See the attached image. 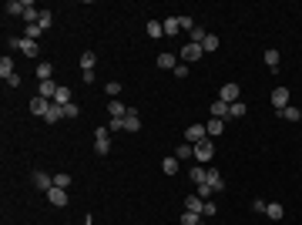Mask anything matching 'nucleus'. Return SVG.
I'll return each instance as SVG.
<instances>
[{
    "label": "nucleus",
    "instance_id": "10",
    "mask_svg": "<svg viewBox=\"0 0 302 225\" xmlns=\"http://www.w3.org/2000/svg\"><path fill=\"white\" fill-rule=\"evenodd\" d=\"M124 131H128V134L141 131V114L134 111V108H128V114H124Z\"/></svg>",
    "mask_w": 302,
    "mask_h": 225
},
{
    "label": "nucleus",
    "instance_id": "30",
    "mask_svg": "<svg viewBox=\"0 0 302 225\" xmlns=\"http://www.w3.org/2000/svg\"><path fill=\"white\" fill-rule=\"evenodd\" d=\"M161 27H165V34H168V37H171V34H178V31H181V24H178V17H165V20H161Z\"/></svg>",
    "mask_w": 302,
    "mask_h": 225
},
{
    "label": "nucleus",
    "instance_id": "23",
    "mask_svg": "<svg viewBox=\"0 0 302 225\" xmlns=\"http://www.w3.org/2000/svg\"><path fill=\"white\" fill-rule=\"evenodd\" d=\"M178 168H181V161H178L175 155H165V161H161V171H165V175H175Z\"/></svg>",
    "mask_w": 302,
    "mask_h": 225
},
{
    "label": "nucleus",
    "instance_id": "27",
    "mask_svg": "<svg viewBox=\"0 0 302 225\" xmlns=\"http://www.w3.org/2000/svg\"><path fill=\"white\" fill-rule=\"evenodd\" d=\"M175 158H178V161H188V158H195V145H178V148H175Z\"/></svg>",
    "mask_w": 302,
    "mask_h": 225
},
{
    "label": "nucleus",
    "instance_id": "38",
    "mask_svg": "<svg viewBox=\"0 0 302 225\" xmlns=\"http://www.w3.org/2000/svg\"><path fill=\"white\" fill-rule=\"evenodd\" d=\"M104 94H108V97H118V94H121V84H118V81H108V84H104Z\"/></svg>",
    "mask_w": 302,
    "mask_h": 225
},
{
    "label": "nucleus",
    "instance_id": "33",
    "mask_svg": "<svg viewBox=\"0 0 302 225\" xmlns=\"http://www.w3.org/2000/svg\"><path fill=\"white\" fill-rule=\"evenodd\" d=\"M71 182H74V178H71L67 171H57V175H54V185L57 188H71Z\"/></svg>",
    "mask_w": 302,
    "mask_h": 225
},
{
    "label": "nucleus",
    "instance_id": "35",
    "mask_svg": "<svg viewBox=\"0 0 302 225\" xmlns=\"http://www.w3.org/2000/svg\"><path fill=\"white\" fill-rule=\"evenodd\" d=\"M248 108L245 104H242V101H235V104H228V118H242V114H245Z\"/></svg>",
    "mask_w": 302,
    "mask_h": 225
},
{
    "label": "nucleus",
    "instance_id": "32",
    "mask_svg": "<svg viewBox=\"0 0 302 225\" xmlns=\"http://www.w3.org/2000/svg\"><path fill=\"white\" fill-rule=\"evenodd\" d=\"M40 34H44V31H40V24H27V27H24V37H27V40H37Z\"/></svg>",
    "mask_w": 302,
    "mask_h": 225
},
{
    "label": "nucleus",
    "instance_id": "21",
    "mask_svg": "<svg viewBox=\"0 0 302 225\" xmlns=\"http://www.w3.org/2000/svg\"><path fill=\"white\" fill-rule=\"evenodd\" d=\"M60 118H64V108H60L57 101H51V108H47V114H44V121L54 125V121H60Z\"/></svg>",
    "mask_w": 302,
    "mask_h": 225
},
{
    "label": "nucleus",
    "instance_id": "41",
    "mask_svg": "<svg viewBox=\"0 0 302 225\" xmlns=\"http://www.w3.org/2000/svg\"><path fill=\"white\" fill-rule=\"evenodd\" d=\"M108 131H124V118H111V121H108Z\"/></svg>",
    "mask_w": 302,
    "mask_h": 225
},
{
    "label": "nucleus",
    "instance_id": "22",
    "mask_svg": "<svg viewBox=\"0 0 302 225\" xmlns=\"http://www.w3.org/2000/svg\"><path fill=\"white\" fill-rule=\"evenodd\" d=\"M14 74H17V71H14V61L3 54V57H0V77H3V81H10Z\"/></svg>",
    "mask_w": 302,
    "mask_h": 225
},
{
    "label": "nucleus",
    "instance_id": "20",
    "mask_svg": "<svg viewBox=\"0 0 302 225\" xmlns=\"http://www.w3.org/2000/svg\"><path fill=\"white\" fill-rule=\"evenodd\" d=\"M124 114H128V104H121L118 97L108 101V118H124Z\"/></svg>",
    "mask_w": 302,
    "mask_h": 225
},
{
    "label": "nucleus",
    "instance_id": "16",
    "mask_svg": "<svg viewBox=\"0 0 302 225\" xmlns=\"http://www.w3.org/2000/svg\"><path fill=\"white\" fill-rule=\"evenodd\" d=\"M265 67H269L272 74L282 67V57H279V51H275V47H269V51H265Z\"/></svg>",
    "mask_w": 302,
    "mask_h": 225
},
{
    "label": "nucleus",
    "instance_id": "44",
    "mask_svg": "<svg viewBox=\"0 0 302 225\" xmlns=\"http://www.w3.org/2000/svg\"><path fill=\"white\" fill-rule=\"evenodd\" d=\"M265 205H269V202H262V198H255V202H252V208H255L259 215H265Z\"/></svg>",
    "mask_w": 302,
    "mask_h": 225
},
{
    "label": "nucleus",
    "instance_id": "3",
    "mask_svg": "<svg viewBox=\"0 0 302 225\" xmlns=\"http://www.w3.org/2000/svg\"><path fill=\"white\" fill-rule=\"evenodd\" d=\"M94 151L97 155H108V151H111V131H108V125H101L94 131Z\"/></svg>",
    "mask_w": 302,
    "mask_h": 225
},
{
    "label": "nucleus",
    "instance_id": "6",
    "mask_svg": "<svg viewBox=\"0 0 302 225\" xmlns=\"http://www.w3.org/2000/svg\"><path fill=\"white\" fill-rule=\"evenodd\" d=\"M205 138H208L205 125H188V128H185V141H188V145H198V141H205Z\"/></svg>",
    "mask_w": 302,
    "mask_h": 225
},
{
    "label": "nucleus",
    "instance_id": "7",
    "mask_svg": "<svg viewBox=\"0 0 302 225\" xmlns=\"http://www.w3.org/2000/svg\"><path fill=\"white\" fill-rule=\"evenodd\" d=\"M47 108H51V101H47V97H40V94H34V97H30V114H34V118H40V121H44Z\"/></svg>",
    "mask_w": 302,
    "mask_h": 225
},
{
    "label": "nucleus",
    "instance_id": "28",
    "mask_svg": "<svg viewBox=\"0 0 302 225\" xmlns=\"http://www.w3.org/2000/svg\"><path fill=\"white\" fill-rule=\"evenodd\" d=\"M37 77H40V81H51V77H54V64L40 61V64H37Z\"/></svg>",
    "mask_w": 302,
    "mask_h": 225
},
{
    "label": "nucleus",
    "instance_id": "24",
    "mask_svg": "<svg viewBox=\"0 0 302 225\" xmlns=\"http://www.w3.org/2000/svg\"><path fill=\"white\" fill-rule=\"evenodd\" d=\"M145 31H148V37H151V40L165 37V27H161V20H148V27H145Z\"/></svg>",
    "mask_w": 302,
    "mask_h": 225
},
{
    "label": "nucleus",
    "instance_id": "34",
    "mask_svg": "<svg viewBox=\"0 0 302 225\" xmlns=\"http://www.w3.org/2000/svg\"><path fill=\"white\" fill-rule=\"evenodd\" d=\"M54 101H57V104H60V108H64V104H71V101H74V97H71V88H60Z\"/></svg>",
    "mask_w": 302,
    "mask_h": 225
},
{
    "label": "nucleus",
    "instance_id": "18",
    "mask_svg": "<svg viewBox=\"0 0 302 225\" xmlns=\"http://www.w3.org/2000/svg\"><path fill=\"white\" fill-rule=\"evenodd\" d=\"M27 7H30V0H7V7H3V10H7V14H20V17H24V14H27Z\"/></svg>",
    "mask_w": 302,
    "mask_h": 225
},
{
    "label": "nucleus",
    "instance_id": "40",
    "mask_svg": "<svg viewBox=\"0 0 302 225\" xmlns=\"http://www.w3.org/2000/svg\"><path fill=\"white\" fill-rule=\"evenodd\" d=\"M195 188H198L195 195H198V198H205V202H208V198H211V195H215V192H211V185H208V182H205V185H195Z\"/></svg>",
    "mask_w": 302,
    "mask_h": 225
},
{
    "label": "nucleus",
    "instance_id": "42",
    "mask_svg": "<svg viewBox=\"0 0 302 225\" xmlns=\"http://www.w3.org/2000/svg\"><path fill=\"white\" fill-rule=\"evenodd\" d=\"M77 114H81V108H77L74 101H71V104H64V118H77Z\"/></svg>",
    "mask_w": 302,
    "mask_h": 225
},
{
    "label": "nucleus",
    "instance_id": "13",
    "mask_svg": "<svg viewBox=\"0 0 302 225\" xmlns=\"http://www.w3.org/2000/svg\"><path fill=\"white\" fill-rule=\"evenodd\" d=\"M185 212H195V215H202V219H205V198L188 195V198H185Z\"/></svg>",
    "mask_w": 302,
    "mask_h": 225
},
{
    "label": "nucleus",
    "instance_id": "1",
    "mask_svg": "<svg viewBox=\"0 0 302 225\" xmlns=\"http://www.w3.org/2000/svg\"><path fill=\"white\" fill-rule=\"evenodd\" d=\"M7 47H17L20 54H27V57L40 54V44L37 40H27V37H7Z\"/></svg>",
    "mask_w": 302,
    "mask_h": 225
},
{
    "label": "nucleus",
    "instance_id": "14",
    "mask_svg": "<svg viewBox=\"0 0 302 225\" xmlns=\"http://www.w3.org/2000/svg\"><path fill=\"white\" fill-rule=\"evenodd\" d=\"M205 131H208V138L215 141L218 134L225 131V121H222V118H208V121H205Z\"/></svg>",
    "mask_w": 302,
    "mask_h": 225
},
{
    "label": "nucleus",
    "instance_id": "2",
    "mask_svg": "<svg viewBox=\"0 0 302 225\" xmlns=\"http://www.w3.org/2000/svg\"><path fill=\"white\" fill-rule=\"evenodd\" d=\"M211 158H215V141H211V138L198 141V145H195V161H198V165H208Z\"/></svg>",
    "mask_w": 302,
    "mask_h": 225
},
{
    "label": "nucleus",
    "instance_id": "31",
    "mask_svg": "<svg viewBox=\"0 0 302 225\" xmlns=\"http://www.w3.org/2000/svg\"><path fill=\"white\" fill-rule=\"evenodd\" d=\"M202 51H205V54H215V51H218V37H215V34H208V37L202 40Z\"/></svg>",
    "mask_w": 302,
    "mask_h": 225
},
{
    "label": "nucleus",
    "instance_id": "37",
    "mask_svg": "<svg viewBox=\"0 0 302 225\" xmlns=\"http://www.w3.org/2000/svg\"><path fill=\"white\" fill-rule=\"evenodd\" d=\"M181 225H202V215H195V212H181Z\"/></svg>",
    "mask_w": 302,
    "mask_h": 225
},
{
    "label": "nucleus",
    "instance_id": "12",
    "mask_svg": "<svg viewBox=\"0 0 302 225\" xmlns=\"http://www.w3.org/2000/svg\"><path fill=\"white\" fill-rule=\"evenodd\" d=\"M272 108H275V111L289 108V88H275V91H272Z\"/></svg>",
    "mask_w": 302,
    "mask_h": 225
},
{
    "label": "nucleus",
    "instance_id": "5",
    "mask_svg": "<svg viewBox=\"0 0 302 225\" xmlns=\"http://www.w3.org/2000/svg\"><path fill=\"white\" fill-rule=\"evenodd\" d=\"M239 94H242V88H239L235 81H228V84H222V94H218V101H225V104H235V101H239Z\"/></svg>",
    "mask_w": 302,
    "mask_h": 225
},
{
    "label": "nucleus",
    "instance_id": "45",
    "mask_svg": "<svg viewBox=\"0 0 302 225\" xmlns=\"http://www.w3.org/2000/svg\"><path fill=\"white\" fill-rule=\"evenodd\" d=\"M215 212H218V208H215V202H205V219H211Z\"/></svg>",
    "mask_w": 302,
    "mask_h": 225
},
{
    "label": "nucleus",
    "instance_id": "9",
    "mask_svg": "<svg viewBox=\"0 0 302 225\" xmlns=\"http://www.w3.org/2000/svg\"><path fill=\"white\" fill-rule=\"evenodd\" d=\"M57 91H60V84H57L54 77H51V81H40V84H37V94H40V97H47V101H54Z\"/></svg>",
    "mask_w": 302,
    "mask_h": 225
},
{
    "label": "nucleus",
    "instance_id": "11",
    "mask_svg": "<svg viewBox=\"0 0 302 225\" xmlns=\"http://www.w3.org/2000/svg\"><path fill=\"white\" fill-rule=\"evenodd\" d=\"M47 202H51V205H57V208H64L67 205V202H71V198H67V188H51V192H47Z\"/></svg>",
    "mask_w": 302,
    "mask_h": 225
},
{
    "label": "nucleus",
    "instance_id": "36",
    "mask_svg": "<svg viewBox=\"0 0 302 225\" xmlns=\"http://www.w3.org/2000/svg\"><path fill=\"white\" fill-rule=\"evenodd\" d=\"M282 118H285V121H299L302 114H299V108H296V104H289V108H282Z\"/></svg>",
    "mask_w": 302,
    "mask_h": 225
},
{
    "label": "nucleus",
    "instance_id": "26",
    "mask_svg": "<svg viewBox=\"0 0 302 225\" xmlns=\"http://www.w3.org/2000/svg\"><path fill=\"white\" fill-rule=\"evenodd\" d=\"M94 64H97L94 51H84V54H81V71H94Z\"/></svg>",
    "mask_w": 302,
    "mask_h": 225
},
{
    "label": "nucleus",
    "instance_id": "8",
    "mask_svg": "<svg viewBox=\"0 0 302 225\" xmlns=\"http://www.w3.org/2000/svg\"><path fill=\"white\" fill-rule=\"evenodd\" d=\"M34 188L47 195V192L54 188V175H47V171H34Z\"/></svg>",
    "mask_w": 302,
    "mask_h": 225
},
{
    "label": "nucleus",
    "instance_id": "39",
    "mask_svg": "<svg viewBox=\"0 0 302 225\" xmlns=\"http://www.w3.org/2000/svg\"><path fill=\"white\" fill-rule=\"evenodd\" d=\"M40 31H47V27H51V24H54V14H51V10H40Z\"/></svg>",
    "mask_w": 302,
    "mask_h": 225
},
{
    "label": "nucleus",
    "instance_id": "43",
    "mask_svg": "<svg viewBox=\"0 0 302 225\" xmlns=\"http://www.w3.org/2000/svg\"><path fill=\"white\" fill-rule=\"evenodd\" d=\"M175 77L185 81V77H188V64H178V67H175Z\"/></svg>",
    "mask_w": 302,
    "mask_h": 225
},
{
    "label": "nucleus",
    "instance_id": "29",
    "mask_svg": "<svg viewBox=\"0 0 302 225\" xmlns=\"http://www.w3.org/2000/svg\"><path fill=\"white\" fill-rule=\"evenodd\" d=\"M211 118H222V121L228 118V104L225 101H211Z\"/></svg>",
    "mask_w": 302,
    "mask_h": 225
},
{
    "label": "nucleus",
    "instance_id": "19",
    "mask_svg": "<svg viewBox=\"0 0 302 225\" xmlns=\"http://www.w3.org/2000/svg\"><path fill=\"white\" fill-rule=\"evenodd\" d=\"M188 178L195 182V185H205V178H208V168H205V165H191V168H188Z\"/></svg>",
    "mask_w": 302,
    "mask_h": 225
},
{
    "label": "nucleus",
    "instance_id": "4",
    "mask_svg": "<svg viewBox=\"0 0 302 225\" xmlns=\"http://www.w3.org/2000/svg\"><path fill=\"white\" fill-rule=\"evenodd\" d=\"M202 54H205V51H202V44H191V40H188V44L181 47V54H178V57H181L185 64H195V61H202Z\"/></svg>",
    "mask_w": 302,
    "mask_h": 225
},
{
    "label": "nucleus",
    "instance_id": "17",
    "mask_svg": "<svg viewBox=\"0 0 302 225\" xmlns=\"http://www.w3.org/2000/svg\"><path fill=\"white\" fill-rule=\"evenodd\" d=\"M154 64H158L161 71H175V67H178V57L165 51V54H158V61H154Z\"/></svg>",
    "mask_w": 302,
    "mask_h": 225
},
{
    "label": "nucleus",
    "instance_id": "25",
    "mask_svg": "<svg viewBox=\"0 0 302 225\" xmlns=\"http://www.w3.org/2000/svg\"><path fill=\"white\" fill-rule=\"evenodd\" d=\"M265 215H269L272 222H279V219H282V215H285V208L279 205V202H269V205H265Z\"/></svg>",
    "mask_w": 302,
    "mask_h": 225
},
{
    "label": "nucleus",
    "instance_id": "15",
    "mask_svg": "<svg viewBox=\"0 0 302 225\" xmlns=\"http://www.w3.org/2000/svg\"><path fill=\"white\" fill-rule=\"evenodd\" d=\"M208 185H211V192L218 195V192H225V178H222V171H215V168H208V178H205Z\"/></svg>",
    "mask_w": 302,
    "mask_h": 225
}]
</instances>
